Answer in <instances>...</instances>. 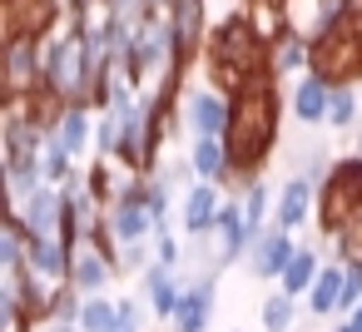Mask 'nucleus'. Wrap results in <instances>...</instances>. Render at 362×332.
<instances>
[{"label":"nucleus","mask_w":362,"mask_h":332,"mask_svg":"<svg viewBox=\"0 0 362 332\" xmlns=\"http://www.w3.org/2000/svg\"><path fill=\"white\" fill-rule=\"evenodd\" d=\"M273 85L278 80L263 75V80H253L233 95V119H228L223 144H228V164H233L238 184L258 179V169L268 164V154L278 144V90Z\"/></svg>","instance_id":"nucleus-1"},{"label":"nucleus","mask_w":362,"mask_h":332,"mask_svg":"<svg viewBox=\"0 0 362 332\" xmlns=\"http://www.w3.org/2000/svg\"><path fill=\"white\" fill-rule=\"evenodd\" d=\"M268 40L258 35V25L248 20V11H233V16H223L214 30H209V75H214V85L223 90V95H238L243 85H253V80H263V75H273L268 70Z\"/></svg>","instance_id":"nucleus-2"},{"label":"nucleus","mask_w":362,"mask_h":332,"mask_svg":"<svg viewBox=\"0 0 362 332\" xmlns=\"http://www.w3.org/2000/svg\"><path fill=\"white\" fill-rule=\"evenodd\" d=\"M100 65L90 55L85 30H60L45 40V95H55L60 105H95V85H100Z\"/></svg>","instance_id":"nucleus-3"},{"label":"nucleus","mask_w":362,"mask_h":332,"mask_svg":"<svg viewBox=\"0 0 362 332\" xmlns=\"http://www.w3.org/2000/svg\"><path fill=\"white\" fill-rule=\"evenodd\" d=\"M362 218V154H342L332 174L317 184V223L322 233H342Z\"/></svg>","instance_id":"nucleus-4"},{"label":"nucleus","mask_w":362,"mask_h":332,"mask_svg":"<svg viewBox=\"0 0 362 332\" xmlns=\"http://www.w3.org/2000/svg\"><path fill=\"white\" fill-rule=\"evenodd\" d=\"M308 75L327 80L332 90H337V85H357V75H362V11H357L352 20H342L332 35L313 40V65H308Z\"/></svg>","instance_id":"nucleus-5"},{"label":"nucleus","mask_w":362,"mask_h":332,"mask_svg":"<svg viewBox=\"0 0 362 332\" xmlns=\"http://www.w3.org/2000/svg\"><path fill=\"white\" fill-rule=\"evenodd\" d=\"M149 179H139V174H129L124 184H119V198L105 208V228H110V238L119 243V248H134V243H149L154 233H159V223H154V213H149Z\"/></svg>","instance_id":"nucleus-6"},{"label":"nucleus","mask_w":362,"mask_h":332,"mask_svg":"<svg viewBox=\"0 0 362 332\" xmlns=\"http://www.w3.org/2000/svg\"><path fill=\"white\" fill-rule=\"evenodd\" d=\"M179 114L194 139H223L228 119H233V95H223L218 85H194V90H184Z\"/></svg>","instance_id":"nucleus-7"},{"label":"nucleus","mask_w":362,"mask_h":332,"mask_svg":"<svg viewBox=\"0 0 362 332\" xmlns=\"http://www.w3.org/2000/svg\"><path fill=\"white\" fill-rule=\"evenodd\" d=\"M45 90V40H6V100H30Z\"/></svg>","instance_id":"nucleus-8"},{"label":"nucleus","mask_w":362,"mask_h":332,"mask_svg":"<svg viewBox=\"0 0 362 332\" xmlns=\"http://www.w3.org/2000/svg\"><path fill=\"white\" fill-rule=\"evenodd\" d=\"M357 11H362V0H288V30H298L308 40H322L342 20H352Z\"/></svg>","instance_id":"nucleus-9"},{"label":"nucleus","mask_w":362,"mask_h":332,"mask_svg":"<svg viewBox=\"0 0 362 332\" xmlns=\"http://www.w3.org/2000/svg\"><path fill=\"white\" fill-rule=\"evenodd\" d=\"M65 208H70L65 189H60V184H40V189H35L21 208H11V213L25 223L30 238H60V228H65Z\"/></svg>","instance_id":"nucleus-10"},{"label":"nucleus","mask_w":362,"mask_h":332,"mask_svg":"<svg viewBox=\"0 0 362 332\" xmlns=\"http://www.w3.org/2000/svg\"><path fill=\"white\" fill-rule=\"evenodd\" d=\"M164 20H169V30H174L179 60L194 65L199 50H209V16H204V0H174Z\"/></svg>","instance_id":"nucleus-11"},{"label":"nucleus","mask_w":362,"mask_h":332,"mask_svg":"<svg viewBox=\"0 0 362 332\" xmlns=\"http://www.w3.org/2000/svg\"><path fill=\"white\" fill-rule=\"evenodd\" d=\"M223 189L218 184H194V189H184V203H179V223H184V233L199 243V238H209L214 228H218V213H223Z\"/></svg>","instance_id":"nucleus-12"},{"label":"nucleus","mask_w":362,"mask_h":332,"mask_svg":"<svg viewBox=\"0 0 362 332\" xmlns=\"http://www.w3.org/2000/svg\"><path fill=\"white\" fill-rule=\"evenodd\" d=\"M60 16H65L60 0H6V40H21V35L45 40Z\"/></svg>","instance_id":"nucleus-13"},{"label":"nucleus","mask_w":362,"mask_h":332,"mask_svg":"<svg viewBox=\"0 0 362 332\" xmlns=\"http://www.w3.org/2000/svg\"><path fill=\"white\" fill-rule=\"evenodd\" d=\"M293 253H298V243H293V233H288V228H278V223H268V228L258 233V243H253V253H248V268H253V278H263V283H273V278H283V273H288V263H293Z\"/></svg>","instance_id":"nucleus-14"},{"label":"nucleus","mask_w":362,"mask_h":332,"mask_svg":"<svg viewBox=\"0 0 362 332\" xmlns=\"http://www.w3.org/2000/svg\"><path fill=\"white\" fill-rule=\"evenodd\" d=\"M184 287H189V283H179V268L154 263V268L139 273V292H144V302H149V317H159V322H174L179 302H184Z\"/></svg>","instance_id":"nucleus-15"},{"label":"nucleus","mask_w":362,"mask_h":332,"mask_svg":"<svg viewBox=\"0 0 362 332\" xmlns=\"http://www.w3.org/2000/svg\"><path fill=\"white\" fill-rule=\"evenodd\" d=\"M214 297H218V273H199L189 287H184V302L174 312V332H209L214 322Z\"/></svg>","instance_id":"nucleus-16"},{"label":"nucleus","mask_w":362,"mask_h":332,"mask_svg":"<svg viewBox=\"0 0 362 332\" xmlns=\"http://www.w3.org/2000/svg\"><path fill=\"white\" fill-rule=\"evenodd\" d=\"M313 198H317V184L303 179V174H288L278 184V198H273V223L288 228V233H298L308 223V213H313Z\"/></svg>","instance_id":"nucleus-17"},{"label":"nucleus","mask_w":362,"mask_h":332,"mask_svg":"<svg viewBox=\"0 0 362 332\" xmlns=\"http://www.w3.org/2000/svg\"><path fill=\"white\" fill-rule=\"evenodd\" d=\"M25 273L40 278V283H50V287H60V283H70V273H75V253H70L60 238H30V248H25Z\"/></svg>","instance_id":"nucleus-18"},{"label":"nucleus","mask_w":362,"mask_h":332,"mask_svg":"<svg viewBox=\"0 0 362 332\" xmlns=\"http://www.w3.org/2000/svg\"><path fill=\"white\" fill-rule=\"evenodd\" d=\"M189 169L199 184H233V164H228V144L223 139H194L189 149Z\"/></svg>","instance_id":"nucleus-19"},{"label":"nucleus","mask_w":362,"mask_h":332,"mask_svg":"<svg viewBox=\"0 0 362 332\" xmlns=\"http://www.w3.org/2000/svg\"><path fill=\"white\" fill-rule=\"evenodd\" d=\"M293 119L298 124H327V105H332V85L327 80H317V75H303L298 85H293Z\"/></svg>","instance_id":"nucleus-20"},{"label":"nucleus","mask_w":362,"mask_h":332,"mask_svg":"<svg viewBox=\"0 0 362 332\" xmlns=\"http://www.w3.org/2000/svg\"><path fill=\"white\" fill-rule=\"evenodd\" d=\"M115 273H119V268H115L100 248H90V243H85V248L75 253V273H70V283H75V292H80V297H105V283H110Z\"/></svg>","instance_id":"nucleus-21"},{"label":"nucleus","mask_w":362,"mask_h":332,"mask_svg":"<svg viewBox=\"0 0 362 332\" xmlns=\"http://www.w3.org/2000/svg\"><path fill=\"white\" fill-rule=\"evenodd\" d=\"M308 65H313V40L298 35V30H283V35L273 40V50H268V70H273V80H283V75H303Z\"/></svg>","instance_id":"nucleus-22"},{"label":"nucleus","mask_w":362,"mask_h":332,"mask_svg":"<svg viewBox=\"0 0 362 332\" xmlns=\"http://www.w3.org/2000/svg\"><path fill=\"white\" fill-rule=\"evenodd\" d=\"M95 119H100L95 109H85V105H65V114H60V124H55V134H50V139L75 159V154H85V149H90V139H95Z\"/></svg>","instance_id":"nucleus-23"},{"label":"nucleus","mask_w":362,"mask_h":332,"mask_svg":"<svg viewBox=\"0 0 362 332\" xmlns=\"http://www.w3.org/2000/svg\"><path fill=\"white\" fill-rule=\"evenodd\" d=\"M342 283H347V268L342 263H322L313 292H308V317H332L342 312Z\"/></svg>","instance_id":"nucleus-24"},{"label":"nucleus","mask_w":362,"mask_h":332,"mask_svg":"<svg viewBox=\"0 0 362 332\" xmlns=\"http://www.w3.org/2000/svg\"><path fill=\"white\" fill-rule=\"evenodd\" d=\"M317 273H322L317 253H313V248H298V253H293V263H288V273L278 278V287H283L288 297H308V292H313V283H317Z\"/></svg>","instance_id":"nucleus-25"},{"label":"nucleus","mask_w":362,"mask_h":332,"mask_svg":"<svg viewBox=\"0 0 362 332\" xmlns=\"http://www.w3.org/2000/svg\"><path fill=\"white\" fill-rule=\"evenodd\" d=\"M233 198L243 203V218H248V223H253L258 233H263V228L273 223V198H278V194H273L268 184H258V179H248V184H243V194H233Z\"/></svg>","instance_id":"nucleus-26"},{"label":"nucleus","mask_w":362,"mask_h":332,"mask_svg":"<svg viewBox=\"0 0 362 332\" xmlns=\"http://www.w3.org/2000/svg\"><path fill=\"white\" fill-rule=\"evenodd\" d=\"M258 322H263V332H293V322H298V297H288L283 287H278V292H268V297H263Z\"/></svg>","instance_id":"nucleus-27"},{"label":"nucleus","mask_w":362,"mask_h":332,"mask_svg":"<svg viewBox=\"0 0 362 332\" xmlns=\"http://www.w3.org/2000/svg\"><path fill=\"white\" fill-rule=\"evenodd\" d=\"M80 307H85V297L75 292V283H60V287L50 292V302H45V322H70V327H80Z\"/></svg>","instance_id":"nucleus-28"},{"label":"nucleus","mask_w":362,"mask_h":332,"mask_svg":"<svg viewBox=\"0 0 362 332\" xmlns=\"http://www.w3.org/2000/svg\"><path fill=\"white\" fill-rule=\"evenodd\" d=\"M119 327V302L110 297H85L80 307V332H115Z\"/></svg>","instance_id":"nucleus-29"},{"label":"nucleus","mask_w":362,"mask_h":332,"mask_svg":"<svg viewBox=\"0 0 362 332\" xmlns=\"http://www.w3.org/2000/svg\"><path fill=\"white\" fill-rule=\"evenodd\" d=\"M327 124H332V129H357V124H362V114H357V85H337V90H332Z\"/></svg>","instance_id":"nucleus-30"},{"label":"nucleus","mask_w":362,"mask_h":332,"mask_svg":"<svg viewBox=\"0 0 362 332\" xmlns=\"http://www.w3.org/2000/svg\"><path fill=\"white\" fill-rule=\"evenodd\" d=\"M119 134H124V119H119L115 109H105V114H100V124H95V149H100V159H115Z\"/></svg>","instance_id":"nucleus-31"},{"label":"nucleus","mask_w":362,"mask_h":332,"mask_svg":"<svg viewBox=\"0 0 362 332\" xmlns=\"http://www.w3.org/2000/svg\"><path fill=\"white\" fill-rule=\"evenodd\" d=\"M332 248H337V263H342V268H347V263H362V218L347 223L342 233H332Z\"/></svg>","instance_id":"nucleus-32"},{"label":"nucleus","mask_w":362,"mask_h":332,"mask_svg":"<svg viewBox=\"0 0 362 332\" xmlns=\"http://www.w3.org/2000/svg\"><path fill=\"white\" fill-rule=\"evenodd\" d=\"M85 179H90V194H95V198H100L105 208H110V203L119 198V184H115V174H110V159H100V164H95V169H90Z\"/></svg>","instance_id":"nucleus-33"},{"label":"nucleus","mask_w":362,"mask_h":332,"mask_svg":"<svg viewBox=\"0 0 362 332\" xmlns=\"http://www.w3.org/2000/svg\"><path fill=\"white\" fill-rule=\"evenodd\" d=\"M70 174H75V159L50 139V144H45V184H65Z\"/></svg>","instance_id":"nucleus-34"},{"label":"nucleus","mask_w":362,"mask_h":332,"mask_svg":"<svg viewBox=\"0 0 362 332\" xmlns=\"http://www.w3.org/2000/svg\"><path fill=\"white\" fill-rule=\"evenodd\" d=\"M144 198H149V213H154V223L164 228V218H169V208H174V189H169V184H164V179L154 174V179H149V194H144Z\"/></svg>","instance_id":"nucleus-35"},{"label":"nucleus","mask_w":362,"mask_h":332,"mask_svg":"<svg viewBox=\"0 0 362 332\" xmlns=\"http://www.w3.org/2000/svg\"><path fill=\"white\" fill-rule=\"evenodd\" d=\"M144 307H149L144 297H119V327L115 332H144V317H149Z\"/></svg>","instance_id":"nucleus-36"},{"label":"nucleus","mask_w":362,"mask_h":332,"mask_svg":"<svg viewBox=\"0 0 362 332\" xmlns=\"http://www.w3.org/2000/svg\"><path fill=\"white\" fill-rule=\"evenodd\" d=\"M362 302V263H347V283H342V312H352Z\"/></svg>","instance_id":"nucleus-37"},{"label":"nucleus","mask_w":362,"mask_h":332,"mask_svg":"<svg viewBox=\"0 0 362 332\" xmlns=\"http://www.w3.org/2000/svg\"><path fill=\"white\" fill-rule=\"evenodd\" d=\"M154 258H159L164 268H179V238L159 228V233H154Z\"/></svg>","instance_id":"nucleus-38"},{"label":"nucleus","mask_w":362,"mask_h":332,"mask_svg":"<svg viewBox=\"0 0 362 332\" xmlns=\"http://www.w3.org/2000/svg\"><path fill=\"white\" fill-rule=\"evenodd\" d=\"M347 322H352V327H357V332H362V302H357V307H352V312H347Z\"/></svg>","instance_id":"nucleus-39"},{"label":"nucleus","mask_w":362,"mask_h":332,"mask_svg":"<svg viewBox=\"0 0 362 332\" xmlns=\"http://www.w3.org/2000/svg\"><path fill=\"white\" fill-rule=\"evenodd\" d=\"M45 332H80V327H70V322H50Z\"/></svg>","instance_id":"nucleus-40"},{"label":"nucleus","mask_w":362,"mask_h":332,"mask_svg":"<svg viewBox=\"0 0 362 332\" xmlns=\"http://www.w3.org/2000/svg\"><path fill=\"white\" fill-rule=\"evenodd\" d=\"M332 332H357V327H352V322H337V327H332Z\"/></svg>","instance_id":"nucleus-41"},{"label":"nucleus","mask_w":362,"mask_h":332,"mask_svg":"<svg viewBox=\"0 0 362 332\" xmlns=\"http://www.w3.org/2000/svg\"><path fill=\"white\" fill-rule=\"evenodd\" d=\"M352 134H357V149H362V124H357V129H352Z\"/></svg>","instance_id":"nucleus-42"}]
</instances>
